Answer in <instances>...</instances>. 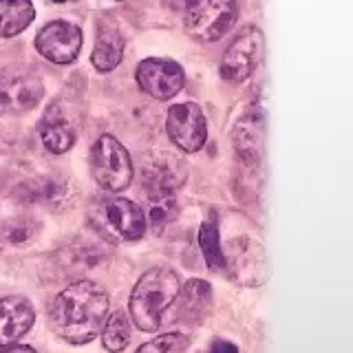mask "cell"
<instances>
[{"instance_id":"obj_1","label":"cell","mask_w":353,"mask_h":353,"mask_svg":"<svg viewBox=\"0 0 353 353\" xmlns=\"http://www.w3.org/2000/svg\"><path fill=\"white\" fill-rule=\"evenodd\" d=\"M110 301L102 285L77 281L62 290L49 307V327L69 345L91 342L108 318Z\"/></svg>"},{"instance_id":"obj_2","label":"cell","mask_w":353,"mask_h":353,"mask_svg":"<svg viewBox=\"0 0 353 353\" xmlns=\"http://www.w3.org/2000/svg\"><path fill=\"white\" fill-rule=\"evenodd\" d=\"M181 290L179 274L168 268H154L137 281L130 294V318L141 331H157Z\"/></svg>"},{"instance_id":"obj_3","label":"cell","mask_w":353,"mask_h":353,"mask_svg":"<svg viewBox=\"0 0 353 353\" xmlns=\"http://www.w3.org/2000/svg\"><path fill=\"white\" fill-rule=\"evenodd\" d=\"M91 221L104 236L117 241H137L146 232V216L141 208L124 196H106L97 201Z\"/></svg>"},{"instance_id":"obj_4","label":"cell","mask_w":353,"mask_h":353,"mask_svg":"<svg viewBox=\"0 0 353 353\" xmlns=\"http://www.w3.org/2000/svg\"><path fill=\"white\" fill-rule=\"evenodd\" d=\"M236 0H190L185 9V31L199 42H216L234 27Z\"/></svg>"},{"instance_id":"obj_5","label":"cell","mask_w":353,"mask_h":353,"mask_svg":"<svg viewBox=\"0 0 353 353\" xmlns=\"http://www.w3.org/2000/svg\"><path fill=\"white\" fill-rule=\"evenodd\" d=\"M91 172L97 185L104 190H126L132 181V161L128 150L113 135H102L91 148Z\"/></svg>"},{"instance_id":"obj_6","label":"cell","mask_w":353,"mask_h":353,"mask_svg":"<svg viewBox=\"0 0 353 353\" xmlns=\"http://www.w3.org/2000/svg\"><path fill=\"white\" fill-rule=\"evenodd\" d=\"M188 165L172 152H148L141 161V185L152 199L172 196L185 183Z\"/></svg>"},{"instance_id":"obj_7","label":"cell","mask_w":353,"mask_h":353,"mask_svg":"<svg viewBox=\"0 0 353 353\" xmlns=\"http://www.w3.org/2000/svg\"><path fill=\"white\" fill-rule=\"evenodd\" d=\"M265 51V38L261 29L245 27L239 36L230 42V47L221 60V75L230 82H243L256 69V64L263 58Z\"/></svg>"},{"instance_id":"obj_8","label":"cell","mask_w":353,"mask_h":353,"mask_svg":"<svg viewBox=\"0 0 353 353\" xmlns=\"http://www.w3.org/2000/svg\"><path fill=\"white\" fill-rule=\"evenodd\" d=\"M44 93L40 77L29 71H0V115L27 113Z\"/></svg>"},{"instance_id":"obj_9","label":"cell","mask_w":353,"mask_h":353,"mask_svg":"<svg viewBox=\"0 0 353 353\" xmlns=\"http://www.w3.org/2000/svg\"><path fill=\"white\" fill-rule=\"evenodd\" d=\"M36 49L53 64H71L82 49V31L71 22L53 20L36 36Z\"/></svg>"},{"instance_id":"obj_10","label":"cell","mask_w":353,"mask_h":353,"mask_svg":"<svg viewBox=\"0 0 353 353\" xmlns=\"http://www.w3.org/2000/svg\"><path fill=\"white\" fill-rule=\"evenodd\" d=\"M165 130H168V137L185 152H196L205 146L208 139L205 117L201 113V108L192 102L176 104L168 110Z\"/></svg>"},{"instance_id":"obj_11","label":"cell","mask_w":353,"mask_h":353,"mask_svg":"<svg viewBox=\"0 0 353 353\" xmlns=\"http://www.w3.org/2000/svg\"><path fill=\"white\" fill-rule=\"evenodd\" d=\"M183 69L172 60L148 58L137 66V84L154 99H170L183 88Z\"/></svg>"},{"instance_id":"obj_12","label":"cell","mask_w":353,"mask_h":353,"mask_svg":"<svg viewBox=\"0 0 353 353\" xmlns=\"http://www.w3.org/2000/svg\"><path fill=\"white\" fill-rule=\"evenodd\" d=\"M36 312L27 298H0V349L18 342L31 329Z\"/></svg>"},{"instance_id":"obj_13","label":"cell","mask_w":353,"mask_h":353,"mask_svg":"<svg viewBox=\"0 0 353 353\" xmlns=\"http://www.w3.org/2000/svg\"><path fill=\"white\" fill-rule=\"evenodd\" d=\"M77 137V130L73 124V117L66 113L60 102H55L47 108L40 121V139L47 146V150L62 154L73 148Z\"/></svg>"},{"instance_id":"obj_14","label":"cell","mask_w":353,"mask_h":353,"mask_svg":"<svg viewBox=\"0 0 353 353\" xmlns=\"http://www.w3.org/2000/svg\"><path fill=\"white\" fill-rule=\"evenodd\" d=\"M176 301H179L181 320L194 325L208 314L210 305H212V290H210V285L205 281H199V279L188 281L179 290Z\"/></svg>"},{"instance_id":"obj_15","label":"cell","mask_w":353,"mask_h":353,"mask_svg":"<svg viewBox=\"0 0 353 353\" xmlns=\"http://www.w3.org/2000/svg\"><path fill=\"white\" fill-rule=\"evenodd\" d=\"M33 18L36 7L31 0H0V38H14L25 31Z\"/></svg>"},{"instance_id":"obj_16","label":"cell","mask_w":353,"mask_h":353,"mask_svg":"<svg viewBox=\"0 0 353 353\" xmlns=\"http://www.w3.org/2000/svg\"><path fill=\"white\" fill-rule=\"evenodd\" d=\"M124 58V36L115 27H106L104 31H99L95 49L91 55V62L97 71L108 73Z\"/></svg>"},{"instance_id":"obj_17","label":"cell","mask_w":353,"mask_h":353,"mask_svg":"<svg viewBox=\"0 0 353 353\" xmlns=\"http://www.w3.org/2000/svg\"><path fill=\"white\" fill-rule=\"evenodd\" d=\"M130 342V320L124 312H115L102 325V345L110 353H119Z\"/></svg>"},{"instance_id":"obj_18","label":"cell","mask_w":353,"mask_h":353,"mask_svg":"<svg viewBox=\"0 0 353 353\" xmlns=\"http://www.w3.org/2000/svg\"><path fill=\"white\" fill-rule=\"evenodd\" d=\"M199 248H201L203 259L210 270L221 272L225 268V256H223V250H221V243H219L216 219H208L201 223V228H199Z\"/></svg>"},{"instance_id":"obj_19","label":"cell","mask_w":353,"mask_h":353,"mask_svg":"<svg viewBox=\"0 0 353 353\" xmlns=\"http://www.w3.org/2000/svg\"><path fill=\"white\" fill-rule=\"evenodd\" d=\"M188 349V338L176 331H168L157 338H152L135 351V353H183Z\"/></svg>"},{"instance_id":"obj_20","label":"cell","mask_w":353,"mask_h":353,"mask_svg":"<svg viewBox=\"0 0 353 353\" xmlns=\"http://www.w3.org/2000/svg\"><path fill=\"white\" fill-rule=\"evenodd\" d=\"M174 201L172 196H163L159 199V203H154L152 210H150V219H152V228H161L165 219H170L172 212H174Z\"/></svg>"},{"instance_id":"obj_21","label":"cell","mask_w":353,"mask_h":353,"mask_svg":"<svg viewBox=\"0 0 353 353\" xmlns=\"http://www.w3.org/2000/svg\"><path fill=\"white\" fill-rule=\"evenodd\" d=\"M210 353H239V349L228 340H214L212 347H210Z\"/></svg>"},{"instance_id":"obj_22","label":"cell","mask_w":353,"mask_h":353,"mask_svg":"<svg viewBox=\"0 0 353 353\" xmlns=\"http://www.w3.org/2000/svg\"><path fill=\"white\" fill-rule=\"evenodd\" d=\"M0 353H38L36 349H31V347H27V345H9V347H5Z\"/></svg>"},{"instance_id":"obj_23","label":"cell","mask_w":353,"mask_h":353,"mask_svg":"<svg viewBox=\"0 0 353 353\" xmlns=\"http://www.w3.org/2000/svg\"><path fill=\"white\" fill-rule=\"evenodd\" d=\"M53 3H66V0H53Z\"/></svg>"}]
</instances>
